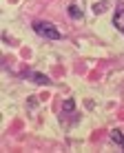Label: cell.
<instances>
[{
  "label": "cell",
  "instance_id": "cell-1",
  "mask_svg": "<svg viewBox=\"0 0 124 153\" xmlns=\"http://www.w3.org/2000/svg\"><path fill=\"white\" fill-rule=\"evenodd\" d=\"M33 31H35V33H40V36H44V38H49V40H58L60 38V31L55 29L51 22H35L33 25Z\"/></svg>",
  "mask_w": 124,
  "mask_h": 153
},
{
  "label": "cell",
  "instance_id": "cell-2",
  "mask_svg": "<svg viewBox=\"0 0 124 153\" xmlns=\"http://www.w3.org/2000/svg\"><path fill=\"white\" fill-rule=\"evenodd\" d=\"M113 27H115L120 33H124V9L117 7L115 13H113Z\"/></svg>",
  "mask_w": 124,
  "mask_h": 153
},
{
  "label": "cell",
  "instance_id": "cell-3",
  "mask_svg": "<svg viewBox=\"0 0 124 153\" xmlns=\"http://www.w3.org/2000/svg\"><path fill=\"white\" fill-rule=\"evenodd\" d=\"M111 140L115 142V144H120L122 149H124V135H122V131H117V129H113L111 131Z\"/></svg>",
  "mask_w": 124,
  "mask_h": 153
},
{
  "label": "cell",
  "instance_id": "cell-4",
  "mask_svg": "<svg viewBox=\"0 0 124 153\" xmlns=\"http://www.w3.org/2000/svg\"><path fill=\"white\" fill-rule=\"evenodd\" d=\"M31 80L38 82V84H51V80H49L46 76H42V73H33V76H31Z\"/></svg>",
  "mask_w": 124,
  "mask_h": 153
},
{
  "label": "cell",
  "instance_id": "cell-5",
  "mask_svg": "<svg viewBox=\"0 0 124 153\" xmlns=\"http://www.w3.org/2000/svg\"><path fill=\"white\" fill-rule=\"evenodd\" d=\"M69 13H71V18H75V20H80V18H82V11H80V7H73V4L69 7Z\"/></svg>",
  "mask_w": 124,
  "mask_h": 153
},
{
  "label": "cell",
  "instance_id": "cell-6",
  "mask_svg": "<svg viewBox=\"0 0 124 153\" xmlns=\"http://www.w3.org/2000/svg\"><path fill=\"white\" fill-rule=\"evenodd\" d=\"M62 109H64V111H71V109H75V102L73 100H66V102L62 104Z\"/></svg>",
  "mask_w": 124,
  "mask_h": 153
}]
</instances>
